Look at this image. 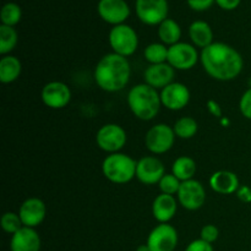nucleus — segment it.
<instances>
[{"label": "nucleus", "mask_w": 251, "mask_h": 251, "mask_svg": "<svg viewBox=\"0 0 251 251\" xmlns=\"http://www.w3.org/2000/svg\"><path fill=\"white\" fill-rule=\"evenodd\" d=\"M200 59L206 73L220 81L234 80L240 75L244 66L239 51L221 42L203 48Z\"/></svg>", "instance_id": "nucleus-1"}, {"label": "nucleus", "mask_w": 251, "mask_h": 251, "mask_svg": "<svg viewBox=\"0 0 251 251\" xmlns=\"http://www.w3.org/2000/svg\"><path fill=\"white\" fill-rule=\"evenodd\" d=\"M131 68L127 58L109 53L98 61L95 69V80L98 87L107 92H118L129 83Z\"/></svg>", "instance_id": "nucleus-2"}, {"label": "nucleus", "mask_w": 251, "mask_h": 251, "mask_svg": "<svg viewBox=\"0 0 251 251\" xmlns=\"http://www.w3.org/2000/svg\"><path fill=\"white\" fill-rule=\"evenodd\" d=\"M127 104L137 119L149 122L159 113L162 105L161 95L147 83H140L129 91Z\"/></svg>", "instance_id": "nucleus-3"}, {"label": "nucleus", "mask_w": 251, "mask_h": 251, "mask_svg": "<svg viewBox=\"0 0 251 251\" xmlns=\"http://www.w3.org/2000/svg\"><path fill=\"white\" fill-rule=\"evenodd\" d=\"M137 162L125 153H112L103 161L102 172L114 184H126L136 176Z\"/></svg>", "instance_id": "nucleus-4"}, {"label": "nucleus", "mask_w": 251, "mask_h": 251, "mask_svg": "<svg viewBox=\"0 0 251 251\" xmlns=\"http://www.w3.org/2000/svg\"><path fill=\"white\" fill-rule=\"evenodd\" d=\"M109 44L113 49V53L127 58L136 51L139 38L134 28L127 25H118L110 31Z\"/></svg>", "instance_id": "nucleus-5"}, {"label": "nucleus", "mask_w": 251, "mask_h": 251, "mask_svg": "<svg viewBox=\"0 0 251 251\" xmlns=\"http://www.w3.org/2000/svg\"><path fill=\"white\" fill-rule=\"evenodd\" d=\"M176 134L173 127L167 124H157L147 131L145 144L147 150L154 154H162L168 152L173 147Z\"/></svg>", "instance_id": "nucleus-6"}, {"label": "nucleus", "mask_w": 251, "mask_h": 251, "mask_svg": "<svg viewBox=\"0 0 251 251\" xmlns=\"http://www.w3.org/2000/svg\"><path fill=\"white\" fill-rule=\"evenodd\" d=\"M126 139V132L118 124L103 125L96 136L98 147L109 154L118 153L125 146Z\"/></svg>", "instance_id": "nucleus-7"}, {"label": "nucleus", "mask_w": 251, "mask_h": 251, "mask_svg": "<svg viewBox=\"0 0 251 251\" xmlns=\"http://www.w3.org/2000/svg\"><path fill=\"white\" fill-rule=\"evenodd\" d=\"M146 244L151 251H174L178 245V232L168 223H159L151 230Z\"/></svg>", "instance_id": "nucleus-8"}, {"label": "nucleus", "mask_w": 251, "mask_h": 251, "mask_svg": "<svg viewBox=\"0 0 251 251\" xmlns=\"http://www.w3.org/2000/svg\"><path fill=\"white\" fill-rule=\"evenodd\" d=\"M178 201L184 208L189 211H196L203 206L206 201V191L200 181L191 180L181 181L178 191Z\"/></svg>", "instance_id": "nucleus-9"}, {"label": "nucleus", "mask_w": 251, "mask_h": 251, "mask_svg": "<svg viewBox=\"0 0 251 251\" xmlns=\"http://www.w3.org/2000/svg\"><path fill=\"white\" fill-rule=\"evenodd\" d=\"M136 14L144 24L154 26L161 25L167 19V0H136Z\"/></svg>", "instance_id": "nucleus-10"}, {"label": "nucleus", "mask_w": 251, "mask_h": 251, "mask_svg": "<svg viewBox=\"0 0 251 251\" xmlns=\"http://www.w3.org/2000/svg\"><path fill=\"white\" fill-rule=\"evenodd\" d=\"M199 60V53L194 46L189 43H176L168 48L167 63L176 70H190Z\"/></svg>", "instance_id": "nucleus-11"}, {"label": "nucleus", "mask_w": 251, "mask_h": 251, "mask_svg": "<svg viewBox=\"0 0 251 251\" xmlns=\"http://www.w3.org/2000/svg\"><path fill=\"white\" fill-rule=\"evenodd\" d=\"M166 176L163 163L157 157L147 156L137 162L136 178L145 185H154Z\"/></svg>", "instance_id": "nucleus-12"}, {"label": "nucleus", "mask_w": 251, "mask_h": 251, "mask_svg": "<svg viewBox=\"0 0 251 251\" xmlns=\"http://www.w3.org/2000/svg\"><path fill=\"white\" fill-rule=\"evenodd\" d=\"M71 100V91L64 82L51 81L42 90V100L51 109H61L66 107Z\"/></svg>", "instance_id": "nucleus-13"}, {"label": "nucleus", "mask_w": 251, "mask_h": 251, "mask_svg": "<svg viewBox=\"0 0 251 251\" xmlns=\"http://www.w3.org/2000/svg\"><path fill=\"white\" fill-rule=\"evenodd\" d=\"M162 105L171 110H180L190 100V91L184 83L172 82L161 91Z\"/></svg>", "instance_id": "nucleus-14"}, {"label": "nucleus", "mask_w": 251, "mask_h": 251, "mask_svg": "<svg viewBox=\"0 0 251 251\" xmlns=\"http://www.w3.org/2000/svg\"><path fill=\"white\" fill-rule=\"evenodd\" d=\"M98 14L105 22L118 26L129 17L130 9L124 0H100Z\"/></svg>", "instance_id": "nucleus-15"}, {"label": "nucleus", "mask_w": 251, "mask_h": 251, "mask_svg": "<svg viewBox=\"0 0 251 251\" xmlns=\"http://www.w3.org/2000/svg\"><path fill=\"white\" fill-rule=\"evenodd\" d=\"M47 207L43 201L38 198H29L21 205L19 211L24 227L36 228L46 218Z\"/></svg>", "instance_id": "nucleus-16"}, {"label": "nucleus", "mask_w": 251, "mask_h": 251, "mask_svg": "<svg viewBox=\"0 0 251 251\" xmlns=\"http://www.w3.org/2000/svg\"><path fill=\"white\" fill-rule=\"evenodd\" d=\"M176 76V69L168 63L150 65L144 74L145 82L156 90H163L171 85Z\"/></svg>", "instance_id": "nucleus-17"}, {"label": "nucleus", "mask_w": 251, "mask_h": 251, "mask_svg": "<svg viewBox=\"0 0 251 251\" xmlns=\"http://www.w3.org/2000/svg\"><path fill=\"white\" fill-rule=\"evenodd\" d=\"M11 251H39L41 250V238L34 228L22 227L15 233L10 242Z\"/></svg>", "instance_id": "nucleus-18"}, {"label": "nucleus", "mask_w": 251, "mask_h": 251, "mask_svg": "<svg viewBox=\"0 0 251 251\" xmlns=\"http://www.w3.org/2000/svg\"><path fill=\"white\" fill-rule=\"evenodd\" d=\"M210 185L213 191L222 195L237 193L240 188L237 174L229 171H218L213 173L210 178Z\"/></svg>", "instance_id": "nucleus-19"}, {"label": "nucleus", "mask_w": 251, "mask_h": 251, "mask_svg": "<svg viewBox=\"0 0 251 251\" xmlns=\"http://www.w3.org/2000/svg\"><path fill=\"white\" fill-rule=\"evenodd\" d=\"M153 217L159 223H168L176 213V200L173 195L161 194L152 203Z\"/></svg>", "instance_id": "nucleus-20"}, {"label": "nucleus", "mask_w": 251, "mask_h": 251, "mask_svg": "<svg viewBox=\"0 0 251 251\" xmlns=\"http://www.w3.org/2000/svg\"><path fill=\"white\" fill-rule=\"evenodd\" d=\"M189 34L196 47L200 48H206L213 43V32L211 29L210 25L205 21H195L191 24L189 28Z\"/></svg>", "instance_id": "nucleus-21"}, {"label": "nucleus", "mask_w": 251, "mask_h": 251, "mask_svg": "<svg viewBox=\"0 0 251 251\" xmlns=\"http://www.w3.org/2000/svg\"><path fill=\"white\" fill-rule=\"evenodd\" d=\"M21 61L12 55H4L0 60V81L2 83H11L21 75Z\"/></svg>", "instance_id": "nucleus-22"}, {"label": "nucleus", "mask_w": 251, "mask_h": 251, "mask_svg": "<svg viewBox=\"0 0 251 251\" xmlns=\"http://www.w3.org/2000/svg\"><path fill=\"white\" fill-rule=\"evenodd\" d=\"M172 172V174H174L180 181L191 180L196 173V162L191 157L181 156L176 159Z\"/></svg>", "instance_id": "nucleus-23"}, {"label": "nucleus", "mask_w": 251, "mask_h": 251, "mask_svg": "<svg viewBox=\"0 0 251 251\" xmlns=\"http://www.w3.org/2000/svg\"><path fill=\"white\" fill-rule=\"evenodd\" d=\"M158 36L162 43L167 46H174L179 43L181 37L180 26L174 20L166 19L158 27Z\"/></svg>", "instance_id": "nucleus-24"}, {"label": "nucleus", "mask_w": 251, "mask_h": 251, "mask_svg": "<svg viewBox=\"0 0 251 251\" xmlns=\"http://www.w3.org/2000/svg\"><path fill=\"white\" fill-rule=\"evenodd\" d=\"M199 129V125L196 123V120L191 117H184L180 118L179 120H176V124H174L173 130L174 134L179 139H191L196 135Z\"/></svg>", "instance_id": "nucleus-25"}, {"label": "nucleus", "mask_w": 251, "mask_h": 251, "mask_svg": "<svg viewBox=\"0 0 251 251\" xmlns=\"http://www.w3.org/2000/svg\"><path fill=\"white\" fill-rule=\"evenodd\" d=\"M145 59L151 65L154 64H163L168 60V48L163 43H152L145 49Z\"/></svg>", "instance_id": "nucleus-26"}, {"label": "nucleus", "mask_w": 251, "mask_h": 251, "mask_svg": "<svg viewBox=\"0 0 251 251\" xmlns=\"http://www.w3.org/2000/svg\"><path fill=\"white\" fill-rule=\"evenodd\" d=\"M17 44V32L14 27L0 26V54L6 55L10 51L14 50Z\"/></svg>", "instance_id": "nucleus-27"}, {"label": "nucleus", "mask_w": 251, "mask_h": 251, "mask_svg": "<svg viewBox=\"0 0 251 251\" xmlns=\"http://www.w3.org/2000/svg\"><path fill=\"white\" fill-rule=\"evenodd\" d=\"M0 16H1L2 25L14 27L15 25L19 24L20 20H21V7L17 4H15V2H7V4H5L4 6H2L1 15H0Z\"/></svg>", "instance_id": "nucleus-28"}, {"label": "nucleus", "mask_w": 251, "mask_h": 251, "mask_svg": "<svg viewBox=\"0 0 251 251\" xmlns=\"http://www.w3.org/2000/svg\"><path fill=\"white\" fill-rule=\"evenodd\" d=\"M1 227L4 229V232L14 235L15 233L19 232L24 227V223H22L19 213L6 212L1 217Z\"/></svg>", "instance_id": "nucleus-29"}, {"label": "nucleus", "mask_w": 251, "mask_h": 251, "mask_svg": "<svg viewBox=\"0 0 251 251\" xmlns=\"http://www.w3.org/2000/svg\"><path fill=\"white\" fill-rule=\"evenodd\" d=\"M159 189H161L162 194H167V195H176L178 194L179 189H180L181 181L176 178L174 174H166L161 181L158 183Z\"/></svg>", "instance_id": "nucleus-30"}, {"label": "nucleus", "mask_w": 251, "mask_h": 251, "mask_svg": "<svg viewBox=\"0 0 251 251\" xmlns=\"http://www.w3.org/2000/svg\"><path fill=\"white\" fill-rule=\"evenodd\" d=\"M239 109L243 117L251 120V87L243 93L239 102Z\"/></svg>", "instance_id": "nucleus-31"}, {"label": "nucleus", "mask_w": 251, "mask_h": 251, "mask_svg": "<svg viewBox=\"0 0 251 251\" xmlns=\"http://www.w3.org/2000/svg\"><path fill=\"white\" fill-rule=\"evenodd\" d=\"M218 235H220V232H218V228L213 225H207L205 227H202L200 233V239L205 240V242L210 243H215L216 240L218 239Z\"/></svg>", "instance_id": "nucleus-32"}, {"label": "nucleus", "mask_w": 251, "mask_h": 251, "mask_svg": "<svg viewBox=\"0 0 251 251\" xmlns=\"http://www.w3.org/2000/svg\"><path fill=\"white\" fill-rule=\"evenodd\" d=\"M185 251H213V248L212 244H210V243L205 242L202 239H198L191 242Z\"/></svg>", "instance_id": "nucleus-33"}, {"label": "nucleus", "mask_w": 251, "mask_h": 251, "mask_svg": "<svg viewBox=\"0 0 251 251\" xmlns=\"http://www.w3.org/2000/svg\"><path fill=\"white\" fill-rule=\"evenodd\" d=\"M215 0H188L189 6L195 11H203L211 7Z\"/></svg>", "instance_id": "nucleus-34"}, {"label": "nucleus", "mask_w": 251, "mask_h": 251, "mask_svg": "<svg viewBox=\"0 0 251 251\" xmlns=\"http://www.w3.org/2000/svg\"><path fill=\"white\" fill-rule=\"evenodd\" d=\"M237 196L240 201L245 203L251 202V189L249 186H240L237 191Z\"/></svg>", "instance_id": "nucleus-35"}, {"label": "nucleus", "mask_w": 251, "mask_h": 251, "mask_svg": "<svg viewBox=\"0 0 251 251\" xmlns=\"http://www.w3.org/2000/svg\"><path fill=\"white\" fill-rule=\"evenodd\" d=\"M207 109H208V112H210L211 114L213 115V117L222 118V109H221L220 104H218L216 100H208V102H207Z\"/></svg>", "instance_id": "nucleus-36"}, {"label": "nucleus", "mask_w": 251, "mask_h": 251, "mask_svg": "<svg viewBox=\"0 0 251 251\" xmlns=\"http://www.w3.org/2000/svg\"><path fill=\"white\" fill-rule=\"evenodd\" d=\"M216 2L222 9L233 10L235 7H238V5L240 4V0H216Z\"/></svg>", "instance_id": "nucleus-37"}, {"label": "nucleus", "mask_w": 251, "mask_h": 251, "mask_svg": "<svg viewBox=\"0 0 251 251\" xmlns=\"http://www.w3.org/2000/svg\"><path fill=\"white\" fill-rule=\"evenodd\" d=\"M136 251H151V250H150L149 245H147V244H142V245H140L139 248H137Z\"/></svg>", "instance_id": "nucleus-38"}, {"label": "nucleus", "mask_w": 251, "mask_h": 251, "mask_svg": "<svg viewBox=\"0 0 251 251\" xmlns=\"http://www.w3.org/2000/svg\"><path fill=\"white\" fill-rule=\"evenodd\" d=\"M228 123H229V122H228L227 119H222V124H225V125H228Z\"/></svg>", "instance_id": "nucleus-39"}]
</instances>
